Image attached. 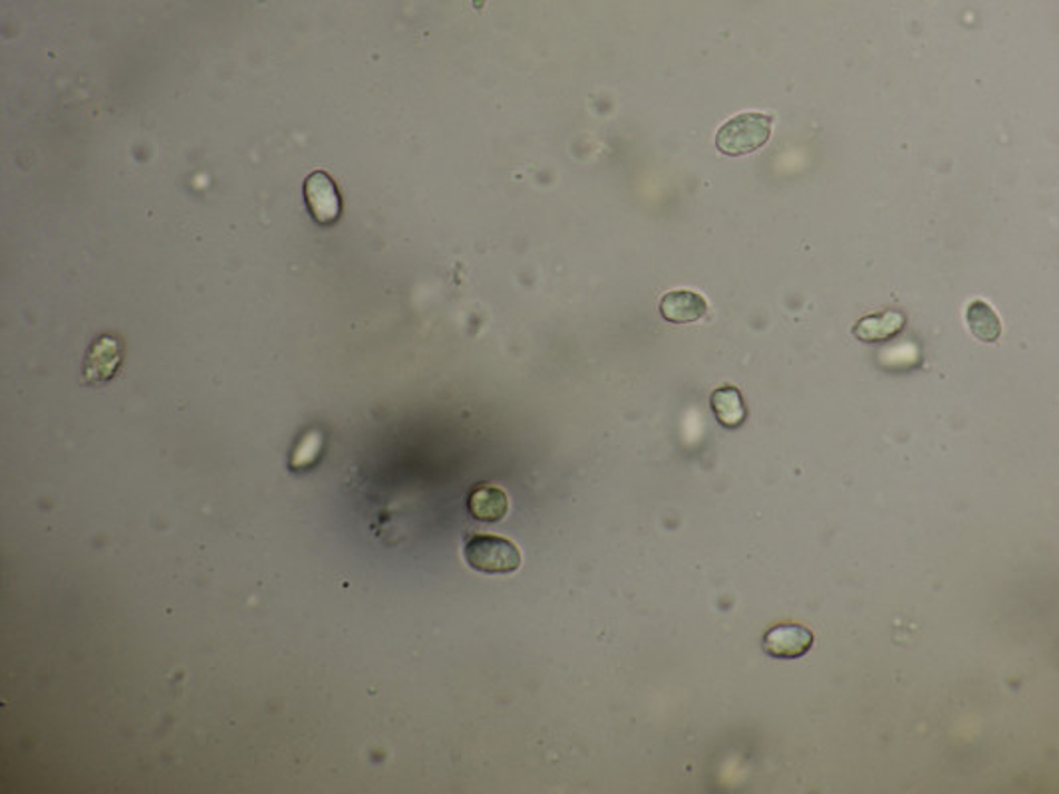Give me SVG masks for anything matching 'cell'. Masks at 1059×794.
I'll list each match as a JSON object with an SVG mask.
<instances>
[{
	"mask_svg": "<svg viewBox=\"0 0 1059 794\" xmlns=\"http://www.w3.org/2000/svg\"><path fill=\"white\" fill-rule=\"evenodd\" d=\"M772 137V118L759 111L739 114L716 134V147L729 157L747 156L764 147Z\"/></svg>",
	"mask_w": 1059,
	"mask_h": 794,
	"instance_id": "obj_1",
	"label": "cell"
},
{
	"mask_svg": "<svg viewBox=\"0 0 1059 794\" xmlns=\"http://www.w3.org/2000/svg\"><path fill=\"white\" fill-rule=\"evenodd\" d=\"M465 560L483 575H511L521 567V552L503 537L473 535L465 545Z\"/></svg>",
	"mask_w": 1059,
	"mask_h": 794,
	"instance_id": "obj_2",
	"label": "cell"
},
{
	"mask_svg": "<svg viewBox=\"0 0 1059 794\" xmlns=\"http://www.w3.org/2000/svg\"><path fill=\"white\" fill-rule=\"evenodd\" d=\"M304 199L313 219L318 225L331 227L341 219V193L336 189V183L332 182L331 175L324 171H314L308 175L304 182Z\"/></svg>",
	"mask_w": 1059,
	"mask_h": 794,
	"instance_id": "obj_3",
	"label": "cell"
},
{
	"mask_svg": "<svg viewBox=\"0 0 1059 794\" xmlns=\"http://www.w3.org/2000/svg\"><path fill=\"white\" fill-rule=\"evenodd\" d=\"M124 362V346L114 336L94 340L84 362V384L104 385L116 378Z\"/></svg>",
	"mask_w": 1059,
	"mask_h": 794,
	"instance_id": "obj_4",
	"label": "cell"
},
{
	"mask_svg": "<svg viewBox=\"0 0 1059 794\" xmlns=\"http://www.w3.org/2000/svg\"><path fill=\"white\" fill-rule=\"evenodd\" d=\"M815 641L813 631L800 624H777L765 631L764 651L777 659H797L810 651Z\"/></svg>",
	"mask_w": 1059,
	"mask_h": 794,
	"instance_id": "obj_5",
	"label": "cell"
},
{
	"mask_svg": "<svg viewBox=\"0 0 1059 794\" xmlns=\"http://www.w3.org/2000/svg\"><path fill=\"white\" fill-rule=\"evenodd\" d=\"M706 312H708L706 298L692 291H673V293L664 294L660 301L663 318L673 324H690L704 318Z\"/></svg>",
	"mask_w": 1059,
	"mask_h": 794,
	"instance_id": "obj_6",
	"label": "cell"
},
{
	"mask_svg": "<svg viewBox=\"0 0 1059 794\" xmlns=\"http://www.w3.org/2000/svg\"><path fill=\"white\" fill-rule=\"evenodd\" d=\"M904 324H906V318H904L903 312L886 311L881 312V314H871V316L859 320L857 324L853 326V336L859 342L875 344V342H884V340L901 334Z\"/></svg>",
	"mask_w": 1059,
	"mask_h": 794,
	"instance_id": "obj_7",
	"label": "cell"
},
{
	"mask_svg": "<svg viewBox=\"0 0 1059 794\" xmlns=\"http://www.w3.org/2000/svg\"><path fill=\"white\" fill-rule=\"evenodd\" d=\"M471 517L481 522H499L506 519L509 501L507 494L493 484L475 487L468 499Z\"/></svg>",
	"mask_w": 1059,
	"mask_h": 794,
	"instance_id": "obj_8",
	"label": "cell"
},
{
	"mask_svg": "<svg viewBox=\"0 0 1059 794\" xmlns=\"http://www.w3.org/2000/svg\"><path fill=\"white\" fill-rule=\"evenodd\" d=\"M712 410L718 420L719 425L726 430H737L744 425L747 418V408L744 398L737 388L726 385L712 393Z\"/></svg>",
	"mask_w": 1059,
	"mask_h": 794,
	"instance_id": "obj_9",
	"label": "cell"
},
{
	"mask_svg": "<svg viewBox=\"0 0 1059 794\" xmlns=\"http://www.w3.org/2000/svg\"><path fill=\"white\" fill-rule=\"evenodd\" d=\"M967 324L970 332L984 344H994L1002 334V322L994 308L984 301H972L968 304Z\"/></svg>",
	"mask_w": 1059,
	"mask_h": 794,
	"instance_id": "obj_10",
	"label": "cell"
}]
</instances>
